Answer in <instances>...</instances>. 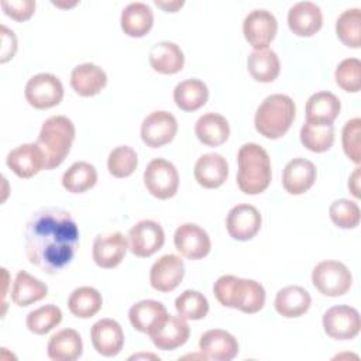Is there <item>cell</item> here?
I'll return each instance as SVG.
<instances>
[{"instance_id":"cell-1","label":"cell","mask_w":361,"mask_h":361,"mask_svg":"<svg viewBox=\"0 0 361 361\" xmlns=\"http://www.w3.org/2000/svg\"><path fill=\"white\" fill-rule=\"evenodd\" d=\"M79 244V228L69 212L45 207L35 212L25 227V254L42 272L54 275L69 265Z\"/></svg>"},{"instance_id":"cell-2","label":"cell","mask_w":361,"mask_h":361,"mask_svg":"<svg viewBox=\"0 0 361 361\" xmlns=\"http://www.w3.org/2000/svg\"><path fill=\"white\" fill-rule=\"evenodd\" d=\"M213 293L220 305L248 314L259 312L265 305V289L254 279L223 275L214 282Z\"/></svg>"},{"instance_id":"cell-3","label":"cell","mask_w":361,"mask_h":361,"mask_svg":"<svg viewBox=\"0 0 361 361\" xmlns=\"http://www.w3.org/2000/svg\"><path fill=\"white\" fill-rule=\"evenodd\" d=\"M237 185L245 195L262 193L271 183V159L268 152L255 142L240 147L237 154Z\"/></svg>"},{"instance_id":"cell-4","label":"cell","mask_w":361,"mask_h":361,"mask_svg":"<svg viewBox=\"0 0 361 361\" xmlns=\"http://www.w3.org/2000/svg\"><path fill=\"white\" fill-rule=\"evenodd\" d=\"M75 140V124L65 116H52L42 123L37 145L45 157V169L59 166L68 157Z\"/></svg>"},{"instance_id":"cell-5","label":"cell","mask_w":361,"mask_h":361,"mask_svg":"<svg viewBox=\"0 0 361 361\" xmlns=\"http://www.w3.org/2000/svg\"><path fill=\"white\" fill-rule=\"evenodd\" d=\"M296 114L295 102L288 94L267 96L257 109L255 130L269 140L281 138L290 128Z\"/></svg>"},{"instance_id":"cell-6","label":"cell","mask_w":361,"mask_h":361,"mask_svg":"<svg viewBox=\"0 0 361 361\" xmlns=\"http://www.w3.org/2000/svg\"><path fill=\"white\" fill-rule=\"evenodd\" d=\"M312 282L322 295L336 298L350 290L353 276L343 262L326 259L313 268Z\"/></svg>"},{"instance_id":"cell-7","label":"cell","mask_w":361,"mask_h":361,"mask_svg":"<svg viewBox=\"0 0 361 361\" xmlns=\"http://www.w3.org/2000/svg\"><path fill=\"white\" fill-rule=\"evenodd\" d=\"M144 185L157 199L165 200L175 196L179 186V175L175 165L164 158L149 161L144 171Z\"/></svg>"},{"instance_id":"cell-8","label":"cell","mask_w":361,"mask_h":361,"mask_svg":"<svg viewBox=\"0 0 361 361\" xmlns=\"http://www.w3.org/2000/svg\"><path fill=\"white\" fill-rule=\"evenodd\" d=\"M24 94L32 107L45 110L61 103L63 97V86L59 78L52 73L42 72L28 79Z\"/></svg>"},{"instance_id":"cell-9","label":"cell","mask_w":361,"mask_h":361,"mask_svg":"<svg viewBox=\"0 0 361 361\" xmlns=\"http://www.w3.org/2000/svg\"><path fill=\"white\" fill-rule=\"evenodd\" d=\"M323 329L334 340H351L361 329L360 313L347 305L333 306L323 314Z\"/></svg>"},{"instance_id":"cell-10","label":"cell","mask_w":361,"mask_h":361,"mask_svg":"<svg viewBox=\"0 0 361 361\" xmlns=\"http://www.w3.org/2000/svg\"><path fill=\"white\" fill-rule=\"evenodd\" d=\"M165 233L159 223L154 220H141L128 231V248L140 258H148L162 248Z\"/></svg>"},{"instance_id":"cell-11","label":"cell","mask_w":361,"mask_h":361,"mask_svg":"<svg viewBox=\"0 0 361 361\" xmlns=\"http://www.w3.org/2000/svg\"><path fill=\"white\" fill-rule=\"evenodd\" d=\"M278 31V21L275 16L265 8H255L250 11L243 23V32L247 42L255 49L268 48Z\"/></svg>"},{"instance_id":"cell-12","label":"cell","mask_w":361,"mask_h":361,"mask_svg":"<svg viewBox=\"0 0 361 361\" xmlns=\"http://www.w3.org/2000/svg\"><path fill=\"white\" fill-rule=\"evenodd\" d=\"M178 131V121L175 116L165 110L149 113L141 124V138L147 147L159 148L169 144Z\"/></svg>"},{"instance_id":"cell-13","label":"cell","mask_w":361,"mask_h":361,"mask_svg":"<svg viewBox=\"0 0 361 361\" xmlns=\"http://www.w3.org/2000/svg\"><path fill=\"white\" fill-rule=\"evenodd\" d=\"M261 221V213L255 206L240 203L230 209L226 219V227L231 238L248 241L259 231Z\"/></svg>"},{"instance_id":"cell-14","label":"cell","mask_w":361,"mask_h":361,"mask_svg":"<svg viewBox=\"0 0 361 361\" xmlns=\"http://www.w3.org/2000/svg\"><path fill=\"white\" fill-rule=\"evenodd\" d=\"M173 243L175 248L189 259H200L212 248L207 231L195 223L180 224L173 234Z\"/></svg>"},{"instance_id":"cell-15","label":"cell","mask_w":361,"mask_h":361,"mask_svg":"<svg viewBox=\"0 0 361 361\" xmlns=\"http://www.w3.org/2000/svg\"><path fill=\"white\" fill-rule=\"evenodd\" d=\"M185 276V264L175 254L158 258L149 269V283L158 292L173 290Z\"/></svg>"},{"instance_id":"cell-16","label":"cell","mask_w":361,"mask_h":361,"mask_svg":"<svg viewBox=\"0 0 361 361\" xmlns=\"http://www.w3.org/2000/svg\"><path fill=\"white\" fill-rule=\"evenodd\" d=\"M148 336L157 348L172 351L188 341L190 329L182 316L168 314Z\"/></svg>"},{"instance_id":"cell-17","label":"cell","mask_w":361,"mask_h":361,"mask_svg":"<svg viewBox=\"0 0 361 361\" xmlns=\"http://www.w3.org/2000/svg\"><path fill=\"white\" fill-rule=\"evenodd\" d=\"M128 250V241L120 231L110 234H99L93 241L92 257L96 265L100 268H114L126 257Z\"/></svg>"},{"instance_id":"cell-18","label":"cell","mask_w":361,"mask_h":361,"mask_svg":"<svg viewBox=\"0 0 361 361\" xmlns=\"http://www.w3.org/2000/svg\"><path fill=\"white\" fill-rule=\"evenodd\" d=\"M199 348L204 358L214 361H231L238 354V341L226 330L212 329L200 336Z\"/></svg>"},{"instance_id":"cell-19","label":"cell","mask_w":361,"mask_h":361,"mask_svg":"<svg viewBox=\"0 0 361 361\" xmlns=\"http://www.w3.org/2000/svg\"><path fill=\"white\" fill-rule=\"evenodd\" d=\"M6 164L18 178L27 179L45 169V157L37 144L28 142L11 149L6 157Z\"/></svg>"},{"instance_id":"cell-20","label":"cell","mask_w":361,"mask_h":361,"mask_svg":"<svg viewBox=\"0 0 361 361\" xmlns=\"http://www.w3.org/2000/svg\"><path fill=\"white\" fill-rule=\"evenodd\" d=\"M90 338L94 350L103 357L117 355L124 345L121 326L113 319H102L90 329Z\"/></svg>"},{"instance_id":"cell-21","label":"cell","mask_w":361,"mask_h":361,"mask_svg":"<svg viewBox=\"0 0 361 361\" xmlns=\"http://www.w3.org/2000/svg\"><path fill=\"white\" fill-rule=\"evenodd\" d=\"M323 24L320 7L313 1H298L288 11V25L298 37L316 34Z\"/></svg>"},{"instance_id":"cell-22","label":"cell","mask_w":361,"mask_h":361,"mask_svg":"<svg viewBox=\"0 0 361 361\" xmlns=\"http://www.w3.org/2000/svg\"><path fill=\"white\" fill-rule=\"evenodd\" d=\"M316 180V166L305 158L290 159L282 172V186L290 195H302L307 192Z\"/></svg>"},{"instance_id":"cell-23","label":"cell","mask_w":361,"mask_h":361,"mask_svg":"<svg viewBox=\"0 0 361 361\" xmlns=\"http://www.w3.org/2000/svg\"><path fill=\"white\" fill-rule=\"evenodd\" d=\"M195 179L206 189L221 186L228 176V164L226 158L216 152L203 154L195 164Z\"/></svg>"},{"instance_id":"cell-24","label":"cell","mask_w":361,"mask_h":361,"mask_svg":"<svg viewBox=\"0 0 361 361\" xmlns=\"http://www.w3.org/2000/svg\"><path fill=\"white\" fill-rule=\"evenodd\" d=\"M341 109L340 99L331 92H316L306 102V123L314 126H330Z\"/></svg>"},{"instance_id":"cell-25","label":"cell","mask_w":361,"mask_h":361,"mask_svg":"<svg viewBox=\"0 0 361 361\" xmlns=\"http://www.w3.org/2000/svg\"><path fill=\"white\" fill-rule=\"evenodd\" d=\"M107 83L106 72L90 62L80 63L73 68L71 73V86L72 89L83 97H90L102 92Z\"/></svg>"},{"instance_id":"cell-26","label":"cell","mask_w":361,"mask_h":361,"mask_svg":"<svg viewBox=\"0 0 361 361\" xmlns=\"http://www.w3.org/2000/svg\"><path fill=\"white\" fill-rule=\"evenodd\" d=\"M148 61L152 69L162 75H173L182 71L185 56L179 45L171 41H161L152 45L148 54Z\"/></svg>"},{"instance_id":"cell-27","label":"cell","mask_w":361,"mask_h":361,"mask_svg":"<svg viewBox=\"0 0 361 361\" xmlns=\"http://www.w3.org/2000/svg\"><path fill=\"white\" fill-rule=\"evenodd\" d=\"M168 312L165 306L152 299H145L134 303L128 310V319L131 326L140 333L149 334L165 317Z\"/></svg>"},{"instance_id":"cell-28","label":"cell","mask_w":361,"mask_h":361,"mask_svg":"<svg viewBox=\"0 0 361 361\" xmlns=\"http://www.w3.org/2000/svg\"><path fill=\"white\" fill-rule=\"evenodd\" d=\"M82 337L73 329H62L56 331L47 345L48 357L54 361H75L82 355Z\"/></svg>"},{"instance_id":"cell-29","label":"cell","mask_w":361,"mask_h":361,"mask_svg":"<svg viewBox=\"0 0 361 361\" xmlns=\"http://www.w3.org/2000/svg\"><path fill=\"white\" fill-rule=\"evenodd\" d=\"M312 303L310 293L298 285H290L286 288H282L276 296H275V310L288 319L299 317L305 314Z\"/></svg>"},{"instance_id":"cell-30","label":"cell","mask_w":361,"mask_h":361,"mask_svg":"<svg viewBox=\"0 0 361 361\" xmlns=\"http://www.w3.org/2000/svg\"><path fill=\"white\" fill-rule=\"evenodd\" d=\"M195 134L197 140L207 147H219L227 141L230 135V126L226 117L219 113H204L195 124Z\"/></svg>"},{"instance_id":"cell-31","label":"cell","mask_w":361,"mask_h":361,"mask_svg":"<svg viewBox=\"0 0 361 361\" xmlns=\"http://www.w3.org/2000/svg\"><path fill=\"white\" fill-rule=\"evenodd\" d=\"M154 13L149 6L141 1L130 3L124 7L120 17L121 30L128 37L140 38L144 37L152 27Z\"/></svg>"},{"instance_id":"cell-32","label":"cell","mask_w":361,"mask_h":361,"mask_svg":"<svg viewBox=\"0 0 361 361\" xmlns=\"http://www.w3.org/2000/svg\"><path fill=\"white\" fill-rule=\"evenodd\" d=\"M48 295V286L27 271H18L11 288V300L21 307L30 306Z\"/></svg>"},{"instance_id":"cell-33","label":"cell","mask_w":361,"mask_h":361,"mask_svg":"<svg viewBox=\"0 0 361 361\" xmlns=\"http://www.w3.org/2000/svg\"><path fill=\"white\" fill-rule=\"evenodd\" d=\"M209 89L200 79L192 78L179 82L173 89L175 104L183 111H195L206 104Z\"/></svg>"},{"instance_id":"cell-34","label":"cell","mask_w":361,"mask_h":361,"mask_svg":"<svg viewBox=\"0 0 361 361\" xmlns=\"http://www.w3.org/2000/svg\"><path fill=\"white\" fill-rule=\"evenodd\" d=\"M247 68L250 75L262 83L274 82L281 71L279 58L275 51L269 48L254 49L247 59Z\"/></svg>"},{"instance_id":"cell-35","label":"cell","mask_w":361,"mask_h":361,"mask_svg":"<svg viewBox=\"0 0 361 361\" xmlns=\"http://www.w3.org/2000/svg\"><path fill=\"white\" fill-rule=\"evenodd\" d=\"M103 305L102 295L92 286H79L68 298L69 312L79 319H89L94 316Z\"/></svg>"},{"instance_id":"cell-36","label":"cell","mask_w":361,"mask_h":361,"mask_svg":"<svg viewBox=\"0 0 361 361\" xmlns=\"http://www.w3.org/2000/svg\"><path fill=\"white\" fill-rule=\"evenodd\" d=\"M97 182L96 168L85 161L72 164L62 175V186L71 193H83Z\"/></svg>"},{"instance_id":"cell-37","label":"cell","mask_w":361,"mask_h":361,"mask_svg":"<svg viewBox=\"0 0 361 361\" xmlns=\"http://www.w3.org/2000/svg\"><path fill=\"white\" fill-rule=\"evenodd\" d=\"M360 27L361 10L357 7L347 8L338 16L336 21V34L344 45L350 48H360Z\"/></svg>"},{"instance_id":"cell-38","label":"cell","mask_w":361,"mask_h":361,"mask_svg":"<svg viewBox=\"0 0 361 361\" xmlns=\"http://www.w3.org/2000/svg\"><path fill=\"white\" fill-rule=\"evenodd\" d=\"M175 309L186 320H200L209 313V302L199 290L186 289L175 299Z\"/></svg>"},{"instance_id":"cell-39","label":"cell","mask_w":361,"mask_h":361,"mask_svg":"<svg viewBox=\"0 0 361 361\" xmlns=\"http://www.w3.org/2000/svg\"><path fill=\"white\" fill-rule=\"evenodd\" d=\"M300 141L312 152H324L334 142V127L305 123L300 128Z\"/></svg>"},{"instance_id":"cell-40","label":"cell","mask_w":361,"mask_h":361,"mask_svg":"<svg viewBox=\"0 0 361 361\" xmlns=\"http://www.w3.org/2000/svg\"><path fill=\"white\" fill-rule=\"evenodd\" d=\"M62 322V312L55 305H44L27 314V329L34 334H45Z\"/></svg>"},{"instance_id":"cell-41","label":"cell","mask_w":361,"mask_h":361,"mask_svg":"<svg viewBox=\"0 0 361 361\" xmlns=\"http://www.w3.org/2000/svg\"><path fill=\"white\" fill-rule=\"evenodd\" d=\"M138 165L137 152L128 145H118L110 151L107 169L114 178H127L133 175Z\"/></svg>"},{"instance_id":"cell-42","label":"cell","mask_w":361,"mask_h":361,"mask_svg":"<svg viewBox=\"0 0 361 361\" xmlns=\"http://www.w3.org/2000/svg\"><path fill=\"white\" fill-rule=\"evenodd\" d=\"M336 83L345 92L355 93L361 87V62L357 58L343 59L334 72Z\"/></svg>"},{"instance_id":"cell-43","label":"cell","mask_w":361,"mask_h":361,"mask_svg":"<svg viewBox=\"0 0 361 361\" xmlns=\"http://www.w3.org/2000/svg\"><path fill=\"white\" fill-rule=\"evenodd\" d=\"M329 214L331 221L340 228H354L360 223V207L348 199H337L330 204Z\"/></svg>"},{"instance_id":"cell-44","label":"cell","mask_w":361,"mask_h":361,"mask_svg":"<svg viewBox=\"0 0 361 361\" xmlns=\"http://www.w3.org/2000/svg\"><path fill=\"white\" fill-rule=\"evenodd\" d=\"M360 134H361V118L355 117L348 120L341 133V142H343V149L345 155L354 162L360 164L361 162V151H360Z\"/></svg>"},{"instance_id":"cell-45","label":"cell","mask_w":361,"mask_h":361,"mask_svg":"<svg viewBox=\"0 0 361 361\" xmlns=\"http://www.w3.org/2000/svg\"><path fill=\"white\" fill-rule=\"evenodd\" d=\"M3 11L17 20V21H25L28 20L34 11H35V1L34 0H11V1H1Z\"/></svg>"},{"instance_id":"cell-46","label":"cell","mask_w":361,"mask_h":361,"mask_svg":"<svg viewBox=\"0 0 361 361\" xmlns=\"http://www.w3.org/2000/svg\"><path fill=\"white\" fill-rule=\"evenodd\" d=\"M17 51V38L11 30L6 25H1V58L0 61L4 63L14 56Z\"/></svg>"},{"instance_id":"cell-47","label":"cell","mask_w":361,"mask_h":361,"mask_svg":"<svg viewBox=\"0 0 361 361\" xmlns=\"http://www.w3.org/2000/svg\"><path fill=\"white\" fill-rule=\"evenodd\" d=\"M348 189L355 197H360V168H355V171L351 173L348 179Z\"/></svg>"},{"instance_id":"cell-48","label":"cell","mask_w":361,"mask_h":361,"mask_svg":"<svg viewBox=\"0 0 361 361\" xmlns=\"http://www.w3.org/2000/svg\"><path fill=\"white\" fill-rule=\"evenodd\" d=\"M155 4L161 8H164L165 11H169V13H175L179 7L183 6V0H173V1H159V0H155Z\"/></svg>"}]
</instances>
